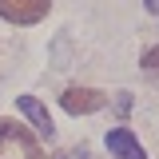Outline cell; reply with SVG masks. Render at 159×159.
<instances>
[{"instance_id":"1","label":"cell","mask_w":159,"mask_h":159,"mask_svg":"<svg viewBox=\"0 0 159 159\" xmlns=\"http://www.w3.org/2000/svg\"><path fill=\"white\" fill-rule=\"evenodd\" d=\"M52 0H0V16L8 24H36L48 16Z\"/></svg>"},{"instance_id":"3","label":"cell","mask_w":159,"mask_h":159,"mask_svg":"<svg viewBox=\"0 0 159 159\" xmlns=\"http://www.w3.org/2000/svg\"><path fill=\"white\" fill-rule=\"evenodd\" d=\"M4 143H20V147L28 151V159H48V155H44V147H40V139L32 135L28 127L12 123V119H0V151H4Z\"/></svg>"},{"instance_id":"5","label":"cell","mask_w":159,"mask_h":159,"mask_svg":"<svg viewBox=\"0 0 159 159\" xmlns=\"http://www.w3.org/2000/svg\"><path fill=\"white\" fill-rule=\"evenodd\" d=\"M107 151H111L116 159H147L143 143H139L127 127H111V131H107Z\"/></svg>"},{"instance_id":"4","label":"cell","mask_w":159,"mask_h":159,"mask_svg":"<svg viewBox=\"0 0 159 159\" xmlns=\"http://www.w3.org/2000/svg\"><path fill=\"white\" fill-rule=\"evenodd\" d=\"M16 103H20V111L32 119V131H36L40 139H52V135H56V123H52L48 107H44L36 96H16Z\"/></svg>"},{"instance_id":"9","label":"cell","mask_w":159,"mask_h":159,"mask_svg":"<svg viewBox=\"0 0 159 159\" xmlns=\"http://www.w3.org/2000/svg\"><path fill=\"white\" fill-rule=\"evenodd\" d=\"M143 8H147L151 16H159V0H143Z\"/></svg>"},{"instance_id":"6","label":"cell","mask_w":159,"mask_h":159,"mask_svg":"<svg viewBox=\"0 0 159 159\" xmlns=\"http://www.w3.org/2000/svg\"><path fill=\"white\" fill-rule=\"evenodd\" d=\"M143 68L151 72V76L159 80V48H151V52H143Z\"/></svg>"},{"instance_id":"8","label":"cell","mask_w":159,"mask_h":159,"mask_svg":"<svg viewBox=\"0 0 159 159\" xmlns=\"http://www.w3.org/2000/svg\"><path fill=\"white\" fill-rule=\"evenodd\" d=\"M116 107H119V116H127V111H131V96L123 92V96H119V103H116Z\"/></svg>"},{"instance_id":"7","label":"cell","mask_w":159,"mask_h":159,"mask_svg":"<svg viewBox=\"0 0 159 159\" xmlns=\"http://www.w3.org/2000/svg\"><path fill=\"white\" fill-rule=\"evenodd\" d=\"M52 159H88V151H84V147H80V151H56Z\"/></svg>"},{"instance_id":"2","label":"cell","mask_w":159,"mask_h":159,"mask_svg":"<svg viewBox=\"0 0 159 159\" xmlns=\"http://www.w3.org/2000/svg\"><path fill=\"white\" fill-rule=\"evenodd\" d=\"M60 103H64L68 116H88V111H99V107L107 103V96L96 92V88H68V92L60 96Z\"/></svg>"}]
</instances>
